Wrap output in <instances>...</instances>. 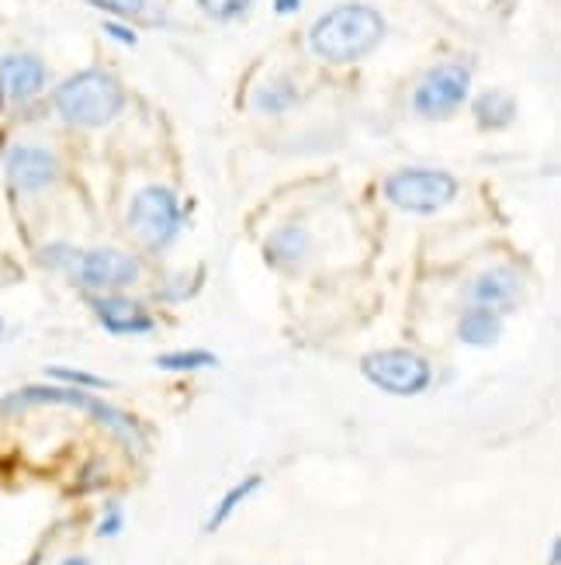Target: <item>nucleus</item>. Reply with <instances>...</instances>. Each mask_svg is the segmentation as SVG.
<instances>
[{
    "label": "nucleus",
    "instance_id": "obj_25",
    "mask_svg": "<svg viewBox=\"0 0 561 565\" xmlns=\"http://www.w3.org/2000/svg\"><path fill=\"white\" fill-rule=\"evenodd\" d=\"M302 8V0H274V11L278 14H295Z\"/></svg>",
    "mask_w": 561,
    "mask_h": 565
},
{
    "label": "nucleus",
    "instance_id": "obj_23",
    "mask_svg": "<svg viewBox=\"0 0 561 565\" xmlns=\"http://www.w3.org/2000/svg\"><path fill=\"white\" fill-rule=\"evenodd\" d=\"M121 527H126V518H121V507H118V503H111V507H108V513H105V521L97 524V537H115Z\"/></svg>",
    "mask_w": 561,
    "mask_h": 565
},
{
    "label": "nucleus",
    "instance_id": "obj_18",
    "mask_svg": "<svg viewBox=\"0 0 561 565\" xmlns=\"http://www.w3.org/2000/svg\"><path fill=\"white\" fill-rule=\"evenodd\" d=\"M215 364L218 358L212 351H174L157 358L160 372H202V367H215Z\"/></svg>",
    "mask_w": 561,
    "mask_h": 565
},
{
    "label": "nucleus",
    "instance_id": "obj_14",
    "mask_svg": "<svg viewBox=\"0 0 561 565\" xmlns=\"http://www.w3.org/2000/svg\"><path fill=\"white\" fill-rule=\"evenodd\" d=\"M457 337L461 343H468V348H493L503 337V319L493 309L468 306V312L461 316V323H457Z\"/></svg>",
    "mask_w": 561,
    "mask_h": 565
},
{
    "label": "nucleus",
    "instance_id": "obj_1",
    "mask_svg": "<svg viewBox=\"0 0 561 565\" xmlns=\"http://www.w3.org/2000/svg\"><path fill=\"white\" fill-rule=\"evenodd\" d=\"M385 39V18L368 4H339L309 29V45L323 63L347 66L375 53Z\"/></svg>",
    "mask_w": 561,
    "mask_h": 565
},
{
    "label": "nucleus",
    "instance_id": "obj_8",
    "mask_svg": "<svg viewBox=\"0 0 561 565\" xmlns=\"http://www.w3.org/2000/svg\"><path fill=\"white\" fill-rule=\"evenodd\" d=\"M69 278L84 285L87 291H118V288H129L139 278V260L115 247L80 250L77 267H73Z\"/></svg>",
    "mask_w": 561,
    "mask_h": 565
},
{
    "label": "nucleus",
    "instance_id": "obj_11",
    "mask_svg": "<svg viewBox=\"0 0 561 565\" xmlns=\"http://www.w3.org/2000/svg\"><path fill=\"white\" fill-rule=\"evenodd\" d=\"M524 295V275L517 267L499 264V267H485L482 275L472 278V285L465 288V299L468 306L478 309H493V312H506L520 302Z\"/></svg>",
    "mask_w": 561,
    "mask_h": 565
},
{
    "label": "nucleus",
    "instance_id": "obj_3",
    "mask_svg": "<svg viewBox=\"0 0 561 565\" xmlns=\"http://www.w3.org/2000/svg\"><path fill=\"white\" fill-rule=\"evenodd\" d=\"M29 406H77V409H87L94 420H101L108 430H115L126 445H132L136 451L142 448V430L132 416H126L121 409L94 399L90 392L84 388H73V385H24L11 396L0 399V413H18V409H29Z\"/></svg>",
    "mask_w": 561,
    "mask_h": 565
},
{
    "label": "nucleus",
    "instance_id": "obj_21",
    "mask_svg": "<svg viewBox=\"0 0 561 565\" xmlns=\"http://www.w3.org/2000/svg\"><path fill=\"white\" fill-rule=\"evenodd\" d=\"M250 4L253 0H198V8L215 21H236L239 14L250 11Z\"/></svg>",
    "mask_w": 561,
    "mask_h": 565
},
{
    "label": "nucleus",
    "instance_id": "obj_5",
    "mask_svg": "<svg viewBox=\"0 0 561 565\" xmlns=\"http://www.w3.org/2000/svg\"><path fill=\"white\" fill-rule=\"evenodd\" d=\"M181 205H177V194L163 188V184H150L136 191V199L129 205V230L132 236L150 250H166L174 236L181 233Z\"/></svg>",
    "mask_w": 561,
    "mask_h": 565
},
{
    "label": "nucleus",
    "instance_id": "obj_16",
    "mask_svg": "<svg viewBox=\"0 0 561 565\" xmlns=\"http://www.w3.org/2000/svg\"><path fill=\"white\" fill-rule=\"evenodd\" d=\"M295 105H299V87L291 77H271L253 94V108L263 115H281Z\"/></svg>",
    "mask_w": 561,
    "mask_h": 565
},
{
    "label": "nucleus",
    "instance_id": "obj_9",
    "mask_svg": "<svg viewBox=\"0 0 561 565\" xmlns=\"http://www.w3.org/2000/svg\"><path fill=\"white\" fill-rule=\"evenodd\" d=\"M4 170L14 191L21 194H42L45 188H53L60 178V157L45 146L18 142L4 157Z\"/></svg>",
    "mask_w": 561,
    "mask_h": 565
},
{
    "label": "nucleus",
    "instance_id": "obj_20",
    "mask_svg": "<svg viewBox=\"0 0 561 565\" xmlns=\"http://www.w3.org/2000/svg\"><path fill=\"white\" fill-rule=\"evenodd\" d=\"M77 257H80V250L69 247V243H48V247H42V264L53 267V271L73 275V267H77Z\"/></svg>",
    "mask_w": 561,
    "mask_h": 565
},
{
    "label": "nucleus",
    "instance_id": "obj_2",
    "mask_svg": "<svg viewBox=\"0 0 561 565\" xmlns=\"http://www.w3.org/2000/svg\"><path fill=\"white\" fill-rule=\"evenodd\" d=\"M53 105L63 121L80 129H97L126 108V90L105 70H84L63 81L53 94Z\"/></svg>",
    "mask_w": 561,
    "mask_h": 565
},
{
    "label": "nucleus",
    "instance_id": "obj_26",
    "mask_svg": "<svg viewBox=\"0 0 561 565\" xmlns=\"http://www.w3.org/2000/svg\"><path fill=\"white\" fill-rule=\"evenodd\" d=\"M63 565H90V562H87V558H66Z\"/></svg>",
    "mask_w": 561,
    "mask_h": 565
},
{
    "label": "nucleus",
    "instance_id": "obj_6",
    "mask_svg": "<svg viewBox=\"0 0 561 565\" xmlns=\"http://www.w3.org/2000/svg\"><path fill=\"white\" fill-rule=\"evenodd\" d=\"M360 372L371 385H378L388 396H420V392L430 388V361L420 358L417 351H375L360 361Z\"/></svg>",
    "mask_w": 561,
    "mask_h": 565
},
{
    "label": "nucleus",
    "instance_id": "obj_12",
    "mask_svg": "<svg viewBox=\"0 0 561 565\" xmlns=\"http://www.w3.org/2000/svg\"><path fill=\"white\" fill-rule=\"evenodd\" d=\"M97 319H101V327L115 337H139V333H150L153 330V316L145 312L136 299L129 295H94L90 299Z\"/></svg>",
    "mask_w": 561,
    "mask_h": 565
},
{
    "label": "nucleus",
    "instance_id": "obj_13",
    "mask_svg": "<svg viewBox=\"0 0 561 565\" xmlns=\"http://www.w3.org/2000/svg\"><path fill=\"white\" fill-rule=\"evenodd\" d=\"M309 254H312V236L295 223L278 226L263 243V257L271 260L278 271H299L309 260Z\"/></svg>",
    "mask_w": 561,
    "mask_h": 565
},
{
    "label": "nucleus",
    "instance_id": "obj_19",
    "mask_svg": "<svg viewBox=\"0 0 561 565\" xmlns=\"http://www.w3.org/2000/svg\"><path fill=\"white\" fill-rule=\"evenodd\" d=\"M45 375L48 379H60L73 388H111L108 379L101 375H90V372H80V367H63V364H53V367H45Z\"/></svg>",
    "mask_w": 561,
    "mask_h": 565
},
{
    "label": "nucleus",
    "instance_id": "obj_17",
    "mask_svg": "<svg viewBox=\"0 0 561 565\" xmlns=\"http://www.w3.org/2000/svg\"><path fill=\"white\" fill-rule=\"evenodd\" d=\"M260 476H247V479H242V482H236L233 489H229V493L223 497V500H218V507H215V513H212V518H208V524H205V531H218V527H223L229 518H233V513L242 507V500H250L253 493H257V489H260Z\"/></svg>",
    "mask_w": 561,
    "mask_h": 565
},
{
    "label": "nucleus",
    "instance_id": "obj_27",
    "mask_svg": "<svg viewBox=\"0 0 561 565\" xmlns=\"http://www.w3.org/2000/svg\"><path fill=\"white\" fill-rule=\"evenodd\" d=\"M0 340H4V316H0Z\"/></svg>",
    "mask_w": 561,
    "mask_h": 565
},
{
    "label": "nucleus",
    "instance_id": "obj_15",
    "mask_svg": "<svg viewBox=\"0 0 561 565\" xmlns=\"http://www.w3.org/2000/svg\"><path fill=\"white\" fill-rule=\"evenodd\" d=\"M472 111L482 129H506L517 118V102L506 90H485L475 97Z\"/></svg>",
    "mask_w": 561,
    "mask_h": 565
},
{
    "label": "nucleus",
    "instance_id": "obj_10",
    "mask_svg": "<svg viewBox=\"0 0 561 565\" xmlns=\"http://www.w3.org/2000/svg\"><path fill=\"white\" fill-rule=\"evenodd\" d=\"M48 66L35 53H4L0 56V105H29L45 90Z\"/></svg>",
    "mask_w": 561,
    "mask_h": 565
},
{
    "label": "nucleus",
    "instance_id": "obj_24",
    "mask_svg": "<svg viewBox=\"0 0 561 565\" xmlns=\"http://www.w3.org/2000/svg\"><path fill=\"white\" fill-rule=\"evenodd\" d=\"M105 32H108L115 42H121V45H136V42H139L132 29H126V24H115V21H108V24H105Z\"/></svg>",
    "mask_w": 561,
    "mask_h": 565
},
{
    "label": "nucleus",
    "instance_id": "obj_4",
    "mask_svg": "<svg viewBox=\"0 0 561 565\" xmlns=\"http://www.w3.org/2000/svg\"><path fill=\"white\" fill-rule=\"evenodd\" d=\"M385 199L402 212L412 215H430L441 212L457 199V181L447 170H433V167H406L396 170L392 178L385 181Z\"/></svg>",
    "mask_w": 561,
    "mask_h": 565
},
{
    "label": "nucleus",
    "instance_id": "obj_7",
    "mask_svg": "<svg viewBox=\"0 0 561 565\" xmlns=\"http://www.w3.org/2000/svg\"><path fill=\"white\" fill-rule=\"evenodd\" d=\"M468 90H472V70L465 63H441L412 90V111L427 121L447 118L468 102Z\"/></svg>",
    "mask_w": 561,
    "mask_h": 565
},
{
    "label": "nucleus",
    "instance_id": "obj_22",
    "mask_svg": "<svg viewBox=\"0 0 561 565\" xmlns=\"http://www.w3.org/2000/svg\"><path fill=\"white\" fill-rule=\"evenodd\" d=\"M87 4L97 8V11L118 14V18H139V14H145V0H87Z\"/></svg>",
    "mask_w": 561,
    "mask_h": 565
}]
</instances>
